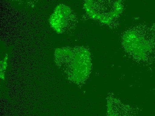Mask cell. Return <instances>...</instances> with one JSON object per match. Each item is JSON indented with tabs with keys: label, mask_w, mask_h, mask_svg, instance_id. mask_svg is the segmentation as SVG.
I'll use <instances>...</instances> for the list:
<instances>
[{
	"label": "cell",
	"mask_w": 155,
	"mask_h": 116,
	"mask_svg": "<svg viewBox=\"0 0 155 116\" xmlns=\"http://www.w3.org/2000/svg\"><path fill=\"white\" fill-rule=\"evenodd\" d=\"M84 8L91 18L110 24L123 10L122 0H84Z\"/></svg>",
	"instance_id": "obj_1"
},
{
	"label": "cell",
	"mask_w": 155,
	"mask_h": 116,
	"mask_svg": "<svg viewBox=\"0 0 155 116\" xmlns=\"http://www.w3.org/2000/svg\"><path fill=\"white\" fill-rule=\"evenodd\" d=\"M74 18L72 10L69 6L60 4L55 8L50 18L51 27L57 32L62 33L67 29Z\"/></svg>",
	"instance_id": "obj_2"
},
{
	"label": "cell",
	"mask_w": 155,
	"mask_h": 116,
	"mask_svg": "<svg viewBox=\"0 0 155 116\" xmlns=\"http://www.w3.org/2000/svg\"><path fill=\"white\" fill-rule=\"evenodd\" d=\"M126 36V38L124 39L126 41L124 42L126 47L128 48L132 47V51H135L140 57H146L147 52L150 50V44L147 40L134 31L131 32Z\"/></svg>",
	"instance_id": "obj_3"
},
{
	"label": "cell",
	"mask_w": 155,
	"mask_h": 116,
	"mask_svg": "<svg viewBox=\"0 0 155 116\" xmlns=\"http://www.w3.org/2000/svg\"><path fill=\"white\" fill-rule=\"evenodd\" d=\"M14 2L25 6H31L37 3L38 0H11Z\"/></svg>",
	"instance_id": "obj_4"
}]
</instances>
